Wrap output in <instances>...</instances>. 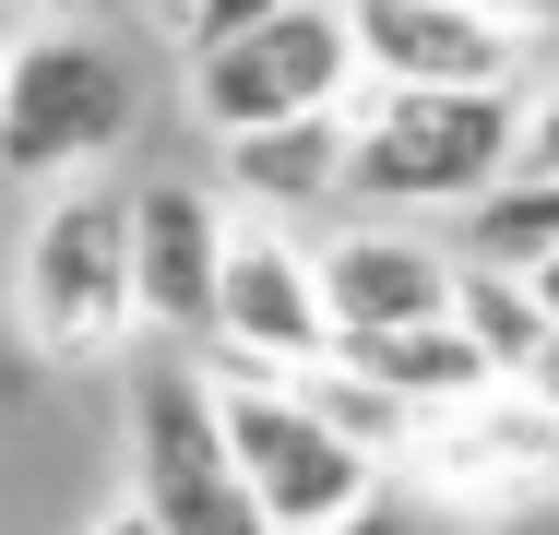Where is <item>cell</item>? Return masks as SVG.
Returning a JSON list of instances; mask_svg holds the SVG:
<instances>
[{"label": "cell", "instance_id": "18", "mask_svg": "<svg viewBox=\"0 0 559 535\" xmlns=\"http://www.w3.org/2000/svg\"><path fill=\"white\" fill-rule=\"evenodd\" d=\"M512 167H559V84L524 96V155H512Z\"/></svg>", "mask_w": 559, "mask_h": 535}, {"label": "cell", "instance_id": "4", "mask_svg": "<svg viewBox=\"0 0 559 535\" xmlns=\"http://www.w3.org/2000/svg\"><path fill=\"white\" fill-rule=\"evenodd\" d=\"M215 417H226V452H238V476H250V500H262L274 535H310V524H334V512H357L381 488V452L345 440L274 369H215Z\"/></svg>", "mask_w": 559, "mask_h": 535}, {"label": "cell", "instance_id": "14", "mask_svg": "<svg viewBox=\"0 0 559 535\" xmlns=\"http://www.w3.org/2000/svg\"><path fill=\"white\" fill-rule=\"evenodd\" d=\"M548 250H559V167H500V179L464 203V262L524 274V262H548Z\"/></svg>", "mask_w": 559, "mask_h": 535}, {"label": "cell", "instance_id": "21", "mask_svg": "<svg viewBox=\"0 0 559 535\" xmlns=\"http://www.w3.org/2000/svg\"><path fill=\"white\" fill-rule=\"evenodd\" d=\"M524 286H536V310H548V333H559V250H548V262H524Z\"/></svg>", "mask_w": 559, "mask_h": 535}, {"label": "cell", "instance_id": "20", "mask_svg": "<svg viewBox=\"0 0 559 535\" xmlns=\"http://www.w3.org/2000/svg\"><path fill=\"white\" fill-rule=\"evenodd\" d=\"M84 535H155V524H143V500L119 488V500H108V512H96V524H84Z\"/></svg>", "mask_w": 559, "mask_h": 535}, {"label": "cell", "instance_id": "10", "mask_svg": "<svg viewBox=\"0 0 559 535\" xmlns=\"http://www.w3.org/2000/svg\"><path fill=\"white\" fill-rule=\"evenodd\" d=\"M357 36V84H512L524 72V24H500L488 0H345Z\"/></svg>", "mask_w": 559, "mask_h": 535}, {"label": "cell", "instance_id": "23", "mask_svg": "<svg viewBox=\"0 0 559 535\" xmlns=\"http://www.w3.org/2000/svg\"><path fill=\"white\" fill-rule=\"evenodd\" d=\"M536 393H548V417H559V345H548V357H536Z\"/></svg>", "mask_w": 559, "mask_h": 535}, {"label": "cell", "instance_id": "17", "mask_svg": "<svg viewBox=\"0 0 559 535\" xmlns=\"http://www.w3.org/2000/svg\"><path fill=\"white\" fill-rule=\"evenodd\" d=\"M310 535H417V512H405L393 488H369L357 512H334V524H310Z\"/></svg>", "mask_w": 559, "mask_h": 535}, {"label": "cell", "instance_id": "1", "mask_svg": "<svg viewBox=\"0 0 559 535\" xmlns=\"http://www.w3.org/2000/svg\"><path fill=\"white\" fill-rule=\"evenodd\" d=\"M512 155H524V96L512 84H369L357 143H345V203L464 214Z\"/></svg>", "mask_w": 559, "mask_h": 535}, {"label": "cell", "instance_id": "24", "mask_svg": "<svg viewBox=\"0 0 559 535\" xmlns=\"http://www.w3.org/2000/svg\"><path fill=\"white\" fill-rule=\"evenodd\" d=\"M36 12H84V0H36Z\"/></svg>", "mask_w": 559, "mask_h": 535}, {"label": "cell", "instance_id": "5", "mask_svg": "<svg viewBox=\"0 0 559 535\" xmlns=\"http://www.w3.org/2000/svg\"><path fill=\"white\" fill-rule=\"evenodd\" d=\"M131 500L155 535H274L215 417V369L167 357L131 381Z\"/></svg>", "mask_w": 559, "mask_h": 535}, {"label": "cell", "instance_id": "6", "mask_svg": "<svg viewBox=\"0 0 559 535\" xmlns=\"http://www.w3.org/2000/svg\"><path fill=\"white\" fill-rule=\"evenodd\" d=\"M298 107H357V36L345 0H274L215 48H191V119L203 131H262Z\"/></svg>", "mask_w": 559, "mask_h": 535}, {"label": "cell", "instance_id": "22", "mask_svg": "<svg viewBox=\"0 0 559 535\" xmlns=\"http://www.w3.org/2000/svg\"><path fill=\"white\" fill-rule=\"evenodd\" d=\"M488 12H500V24H524V36H536V24H548L559 0H488Z\"/></svg>", "mask_w": 559, "mask_h": 535}, {"label": "cell", "instance_id": "3", "mask_svg": "<svg viewBox=\"0 0 559 535\" xmlns=\"http://www.w3.org/2000/svg\"><path fill=\"white\" fill-rule=\"evenodd\" d=\"M12 310L36 333V357H60V369L119 357L143 333L131 321V191L60 179L24 226V250H12Z\"/></svg>", "mask_w": 559, "mask_h": 535}, {"label": "cell", "instance_id": "9", "mask_svg": "<svg viewBox=\"0 0 559 535\" xmlns=\"http://www.w3.org/2000/svg\"><path fill=\"white\" fill-rule=\"evenodd\" d=\"M226 238H238L226 191H203V179H143V191H131V321L203 357Z\"/></svg>", "mask_w": 559, "mask_h": 535}, {"label": "cell", "instance_id": "11", "mask_svg": "<svg viewBox=\"0 0 559 535\" xmlns=\"http://www.w3.org/2000/svg\"><path fill=\"white\" fill-rule=\"evenodd\" d=\"M464 286V250L417 238V226H345L322 250V298H334V345L345 333H393V321H441Z\"/></svg>", "mask_w": 559, "mask_h": 535}, {"label": "cell", "instance_id": "16", "mask_svg": "<svg viewBox=\"0 0 559 535\" xmlns=\"http://www.w3.org/2000/svg\"><path fill=\"white\" fill-rule=\"evenodd\" d=\"M274 0H167V36L179 48H215V36H238V24H262Z\"/></svg>", "mask_w": 559, "mask_h": 535}, {"label": "cell", "instance_id": "12", "mask_svg": "<svg viewBox=\"0 0 559 535\" xmlns=\"http://www.w3.org/2000/svg\"><path fill=\"white\" fill-rule=\"evenodd\" d=\"M345 143H357V107H298V119H262V131H215L226 191L274 226L345 203Z\"/></svg>", "mask_w": 559, "mask_h": 535}, {"label": "cell", "instance_id": "8", "mask_svg": "<svg viewBox=\"0 0 559 535\" xmlns=\"http://www.w3.org/2000/svg\"><path fill=\"white\" fill-rule=\"evenodd\" d=\"M215 369H322L334 357V298H322V250H298L274 214L226 238V274H215V333H203Z\"/></svg>", "mask_w": 559, "mask_h": 535}, {"label": "cell", "instance_id": "15", "mask_svg": "<svg viewBox=\"0 0 559 535\" xmlns=\"http://www.w3.org/2000/svg\"><path fill=\"white\" fill-rule=\"evenodd\" d=\"M452 321L476 333V357H488L500 381H536V357L559 345L548 310H536V286H524V274H500V262H464V286H452Z\"/></svg>", "mask_w": 559, "mask_h": 535}, {"label": "cell", "instance_id": "19", "mask_svg": "<svg viewBox=\"0 0 559 535\" xmlns=\"http://www.w3.org/2000/svg\"><path fill=\"white\" fill-rule=\"evenodd\" d=\"M476 535H559V488H548V500H524V512H488Z\"/></svg>", "mask_w": 559, "mask_h": 535}, {"label": "cell", "instance_id": "7", "mask_svg": "<svg viewBox=\"0 0 559 535\" xmlns=\"http://www.w3.org/2000/svg\"><path fill=\"white\" fill-rule=\"evenodd\" d=\"M405 464L429 476V500H452L464 524H488V512H524V500L559 488V417H548L536 381H488V393H464L441 417H417Z\"/></svg>", "mask_w": 559, "mask_h": 535}, {"label": "cell", "instance_id": "2", "mask_svg": "<svg viewBox=\"0 0 559 535\" xmlns=\"http://www.w3.org/2000/svg\"><path fill=\"white\" fill-rule=\"evenodd\" d=\"M143 119V72L119 60V36L96 24H36L0 48V179L24 191H60V179H96Z\"/></svg>", "mask_w": 559, "mask_h": 535}, {"label": "cell", "instance_id": "13", "mask_svg": "<svg viewBox=\"0 0 559 535\" xmlns=\"http://www.w3.org/2000/svg\"><path fill=\"white\" fill-rule=\"evenodd\" d=\"M334 357L357 369V381H381L405 417H441V405H464V393H488V381H500L452 310H441V321H393V333H345ZM405 440H417V428H405Z\"/></svg>", "mask_w": 559, "mask_h": 535}]
</instances>
